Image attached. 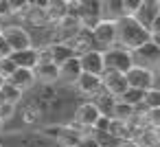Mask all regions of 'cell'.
<instances>
[{
	"instance_id": "18",
	"label": "cell",
	"mask_w": 160,
	"mask_h": 147,
	"mask_svg": "<svg viewBox=\"0 0 160 147\" xmlns=\"http://www.w3.org/2000/svg\"><path fill=\"white\" fill-rule=\"evenodd\" d=\"M11 62L18 66V68H29L33 70L40 62V51L35 46L27 48V51H18V53H11Z\"/></svg>"
},
{
	"instance_id": "39",
	"label": "cell",
	"mask_w": 160,
	"mask_h": 147,
	"mask_svg": "<svg viewBox=\"0 0 160 147\" xmlns=\"http://www.w3.org/2000/svg\"><path fill=\"white\" fill-rule=\"evenodd\" d=\"M5 84H7V81H5V79H2V77H0V88H2V86H5Z\"/></svg>"
},
{
	"instance_id": "26",
	"label": "cell",
	"mask_w": 160,
	"mask_h": 147,
	"mask_svg": "<svg viewBox=\"0 0 160 147\" xmlns=\"http://www.w3.org/2000/svg\"><path fill=\"white\" fill-rule=\"evenodd\" d=\"M142 119H145V125H147L149 129H158V127H160V108L142 110Z\"/></svg>"
},
{
	"instance_id": "25",
	"label": "cell",
	"mask_w": 160,
	"mask_h": 147,
	"mask_svg": "<svg viewBox=\"0 0 160 147\" xmlns=\"http://www.w3.org/2000/svg\"><path fill=\"white\" fill-rule=\"evenodd\" d=\"M153 108H160V92L149 88L142 97V110H153Z\"/></svg>"
},
{
	"instance_id": "20",
	"label": "cell",
	"mask_w": 160,
	"mask_h": 147,
	"mask_svg": "<svg viewBox=\"0 0 160 147\" xmlns=\"http://www.w3.org/2000/svg\"><path fill=\"white\" fill-rule=\"evenodd\" d=\"M134 116H136V110H134L132 105L121 103V101L116 99V103H114V108H112V112H110V119H112V121H118V123H129V121H134Z\"/></svg>"
},
{
	"instance_id": "9",
	"label": "cell",
	"mask_w": 160,
	"mask_h": 147,
	"mask_svg": "<svg viewBox=\"0 0 160 147\" xmlns=\"http://www.w3.org/2000/svg\"><path fill=\"white\" fill-rule=\"evenodd\" d=\"M75 92L86 97V101H92L97 94L103 92V79L97 77V75H88V73H81V77L77 79L75 84Z\"/></svg>"
},
{
	"instance_id": "28",
	"label": "cell",
	"mask_w": 160,
	"mask_h": 147,
	"mask_svg": "<svg viewBox=\"0 0 160 147\" xmlns=\"http://www.w3.org/2000/svg\"><path fill=\"white\" fill-rule=\"evenodd\" d=\"M140 7V0H121V9H123V18H134L136 11Z\"/></svg>"
},
{
	"instance_id": "34",
	"label": "cell",
	"mask_w": 160,
	"mask_h": 147,
	"mask_svg": "<svg viewBox=\"0 0 160 147\" xmlns=\"http://www.w3.org/2000/svg\"><path fill=\"white\" fill-rule=\"evenodd\" d=\"M149 33H151V38H153V35H160V13H158V18L153 20V24H151Z\"/></svg>"
},
{
	"instance_id": "40",
	"label": "cell",
	"mask_w": 160,
	"mask_h": 147,
	"mask_svg": "<svg viewBox=\"0 0 160 147\" xmlns=\"http://www.w3.org/2000/svg\"><path fill=\"white\" fill-rule=\"evenodd\" d=\"M2 127H5V123H2V121H0V132H2Z\"/></svg>"
},
{
	"instance_id": "35",
	"label": "cell",
	"mask_w": 160,
	"mask_h": 147,
	"mask_svg": "<svg viewBox=\"0 0 160 147\" xmlns=\"http://www.w3.org/2000/svg\"><path fill=\"white\" fill-rule=\"evenodd\" d=\"M118 147H140V145H138L136 140H123V143H121Z\"/></svg>"
},
{
	"instance_id": "38",
	"label": "cell",
	"mask_w": 160,
	"mask_h": 147,
	"mask_svg": "<svg viewBox=\"0 0 160 147\" xmlns=\"http://www.w3.org/2000/svg\"><path fill=\"white\" fill-rule=\"evenodd\" d=\"M156 136H158V145H160V127L156 129Z\"/></svg>"
},
{
	"instance_id": "43",
	"label": "cell",
	"mask_w": 160,
	"mask_h": 147,
	"mask_svg": "<svg viewBox=\"0 0 160 147\" xmlns=\"http://www.w3.org/2000/svg\"><path fill=\"white\" fill-rule=\"evenodd\" d=\"M158 5H160V0H158Z\"/></svg>"
},
{
	"instance_id": "8",
	"label": "cell",
	"mask_w": 160,
	"mask_h": 147,
	"mask_svg": "<svg viewBox=\"0 0 160 147\" xmlns=\"http://www.w3.org/2000/svg\"><path fill=\"white\" fill-rule=\"evenodd\" d=\"M92 38H94V44L101 46L103 51L116 46V42H118V29H116V22H112V20H101V22L92 29Z\"/></svg>"
},
{
	"instance_id": "12",
	"label": "cell",
	"mask_w": 160,
	"mask_h": 147,
	"mask_svg": "<svg viewBox=\"0 0 160 147\" xmlns=\"http://www.w3.org/2000/svg\"><path fill=\"white\" fill-rule=\"evenodd\" d=\"M79 62H81V70L88 73V75H97V77H101V75L105 73V68H103V53H101L99 48L79 55Z\"/></svg>"
},
{
	"instance_id": "36",
	"label": "cell",
	"mask_w": 160,
	"mask_h": 147,
	"mask_svg": "<svg viewBox=\"0 0 160 147\" xmlns=\"http://www.w3.org/2000/svg\"><path fill=\"white\" fill-rule=\"evenodd\" d=\"M5 103H7V101H5V97H2V92H0V108H2Z\"/></svg>"
},
{
	"instance_id": "23",
	"label": "cell",
	"mask_w": 160,
	"mask_h": 147,
	"mask_svg": "<svg viewBox=\"0 0 160 147\" xmlns=\"http://www.w3.org/2000/svg\"><path fill=\"white\" fill-rule=\"evenodd\" d=\"M92 103L99 108V112H101L103 116H110V112H112V108H114L116 99H114V97H110L108 92H101V94H97V97L92 99Z\"/></svg>"
},
{
	"instance_id": "41",
	"label": "cell",
	"mask_w": 160,
	"mask_h": 147,
	"mask_svg": "<svg viewBox=\"0 0 160 147\" xmlns=\"http://www.w3.org/2000/svg\"><path fill=\"white\" fill-rule=\"evenodd\" d=\"M0 35H2V27H0Z\"/></svg>"
},
{
	"instance_id": "10",
	"label": "cell",
	"mask_w": 160,
	"mask_h": 147,
	"mask_svg": "<svg viewBox=\"0 0 160 147\" xmlns=\"http://www.w3.org/2000/svg\"><path fill=\"white\" fill-rule=\"evenodd\" d=\"M101 79H103V92H108L114 99H121L129 88L127 79H125V73H103Z\"/></svg>"
},
{
	"instance_id": "15",
	"label": "cell",
	"mask_w": 160,
	"mask_h": 147,
	"mask_svg": "<svg viewBox=\"0 0 160 147\" xmlns=\"http://www.w3.org/2000/svg\"><path fill=\"white\" fill-rule=\"evenodd\" d=\"M68 46H70V51L79 57V55H83V53H88V51H94L97 48V44H94V38H92V31H88V29H81L72 40H68L66 42Z\"/></svg>"
},
{
	"instance_id": "22",
	"label": "cell",
	"mask_w": 160,
	"mask_h": 147,
	"mask_svg": "<svg viewBox=\"0 0 160 147\" xmlns=\"http://www.w3.org/2000/svg\"><path fill=\"white\" fill-rule=\"evenodd\" d=\"M142 97H145V92L142 90H134V88H127V92L118 99L121 103H127V105H132L134 110H142Z\"/></svg>"
},
{
	"instance_id": "11",
	"label": "cell",
	"mask_w": 160,
	"mask_h": 147,
	"mask_svg": "<svg viewBox=\"0 0 160 147\" xmlns=\"http://www.w3.org/2000/svg\"><path fill=\"white\" fill-rule=\"evenodd\" d=\"M125 79H127V86L134 88V90H142V92H147V90L151 88V70H149V68L132 66V68L125 73Z\"/></svg>"
},
{
	"instance_id": "24",
	"label": "cell",
	"mask_w": 160,
	"mask_h": 147,
	"mask_svg": "<svg viewBox=\"0 0 160 147\" xmlns=\"http://www.w3.org/2000/svg\"><path fill=\"white\" fill-rule=\"evenodd\" d=\"M140 147H160L158 145V136H156V129H149V127H145V129H140V134L134 138Z\"/></svg>"
},
{
	"instance_id": "32",
	"label": "cell",
	"mask_w": 160,
	"mask_h": 147,
	"mask_svg": "<svg viewBox=\"0 0 160 147\" xmlns=\"http://www.w3.org/2000/svg\"><path fill=\"white\" fill-rule=\"evenodd\" d=\"M77 147H99V145H97V140L88 134V136H83V138L79 140V145H77Z\"/></svg>"
},
{
	"instance_id": "3",
	"label": "cell",
	"mask_w": 160,
	"mask_h": 147,
	"mask_svg": "<svg viewBox=\"0 0 160 147\" xmlns=\"http://www.w3.org/2000/svg\"><path fill=\"white\" fill-rule=\"evenodd\" d=\"M101 53H103V68H105V73H127L134 66L132 51H127V48H123L118 44L112 46V48H105Z\"/></svg>"
},
{
	"instance_id": "31",
	"label": "cell",
	"mask_w": 160,
	"mask_h": 147,
	"mask_svg": "<svg viewBox=\"0 0 160 147\" xmlns=\"http://www.w3.org/2000/svg\"><path fill=\"white\" fill-rule=\"evenodd\" d=\"M151 88L160 92V66L151 70Z\"/></svg>"
},
{
	"instance_id": "1",
	"label": "cell",
	"mask_w": 160,
	"mask_h": 147,
	"mask_svg": "<svg viewBox=\"0 0 160 147\" xmlns=\"http://www.w3.org/2000/svg\"><path fill=\"white\" fill-rule=\"evenodd\" d=\"M20 108V119L27 125H38V123H53V125H64L68 123L66 119L72 116L75 108L79 105L75 101V92L62 86H42L33 88L29 97L22 99Z\"/></svg>"
},
{
	"instance_id": "14",
	"label": "cell",
	"mask_w": 160,
	"mask_h": 147,
	"mask_svg": "<svg viewBox=\"0 0 160 147\" xmlns=\"http://www.w3.org/2000/svg\"><path fill=\"white\" fill-rule=\"evenodd\" d=\"M158 13H160L158 0H140V7H138L134 20L140 22L145 29H151V24H153V20L158 18Z\"/></svg>"
},
{
	"instance_id": "27",
	"label": "cell",
	"mask_w": 160,
	"mask_h": 147,
	"mask_svg": "<svg viewBox=\"0 0 160 147\" xmlns=\"http://www.w3.org/2000/svg\"><path fill=\"white\" fill-rule=\"evenodd\" d=\"M16 70H18V66L11 62V57H2V59H0V77H2L5 81H9Z\"/></svg>"
},
{
	"instance_id": "4",
	"label": "cell",
	"mask_w": 160,
	"mask_h": 147,
	"mask_svg": "<svg viewBox=\"0 0 160 147\" xmlns=\"http://www.w3.org/2000/svg\"><path fill=\"white\" fill-rule=\"evenodd\" d=\"M13 143L18 147H59V143L44 129V127H38V129H24L20 134H13L11 136Z\"/></svg>"
},
{
	"instance_id": "16",
	"label": "cell",
	"mask_w": 160,
	"mask_h": 147,
	"mask_svg": "<svg viewBox=\"0 0 160 147\" xmlns=\"http://www.w3.org/2000/svg\"><path fill=\"white\" fill-rule=\"evenodd\" d=\"M81 62H79V57H70L68 62H64L62 66H59V81L62 84H66V86H75L77 84V79L81 77Z\"/></svg>"
},
{
	"instance_id": "30",
	"label": "cell",
	"mask_w": 160,
	"mask_h": 147,
	"mask_svg": "<svg viewBox=\"0 0 160 147\" xmlns=\"http://www.w3.org/2000/svg\"><path fill=\"white\" fill-rule=\"evenodd\" d=\"M110 123H112V119L110 116H99V121L94 123V127H92V132H108L110 129Z\"/></svg>"
},
{
	"instance_id": "29",
	"label": "cell",
	"mask_w": 160,
	"mask_h": 147,
	"mask_svg": "<svg viewBox=\"0 0 160 147\" xmlns=\"http://www.w3.org/2000/svg\"><path fill=\"white\" fill-rule=\"evenodd\" d=\"M16 112H18V108H16V105H11V103H5L2 108H0V121H2V123L11 121V119L16 116Z\"/></svg>"
},
{
	"instance_id": "17",
	"label": "cell",
	"mask_w": 160,
	"mask_h": 147,
	"mask_svg": "<svg viewBox=\"0 0 160 147\" xmlns=\"http://www.w3.org/2000/svg\"><path fill=\"white\" fill-rule=\"evenodd\" d=\"M44 51H46L48 59H51L53 64H57V66H62V64L68 62L70 57H77V55L70 51V46H68V44H62V42H48V44L44 46Z\"/></svg>"
},
{
	"instance_id": "33",
	"label": "cell",
	"mask_w": 160,
	"mask_h": 147,
	"mask_svg": "<svg viewBox=\"0 0 160 147\" xmlns=\"http://www.w3.org/2000/svg\"><path fill=\"white\" fill-rule=\"evenodd\" d=\"M11 16V5L9 3H0V18H7Z\"/></svg>"
},
{
	"instance_id": "42",
	"label": "cell",
	"mask_w": 160,
	"mask_h": 147,
	"mask_svg": "<svg viewBox=\"0 0 160 147\" xmlns=\"http://www.w3.org/2000/svg\"><path fill=\"white\" fill-rule=\"evenodd\" d=\"M0 147H5V145H2V143H0Z\"/></svg>"
},
{
	"instance_id": "7",
	"label": "cell",
	"mask_w": 160,
	"mask_h": 147,
	"mask_svg": "<svg viewBox=\"0 0 160 147\" xmlns=\"http://www.w3.org/2000/svg\"><path fill=\"white\" fill-rule=\"evenodd\" d=\"M132 59H134V66H142V68H158L160 66V46L151 40L142 46H138L136 51H132Z\"/></svg>"
},
{
	"instance_id": "6",
	"label": "cell",
	"mask_w": 160,
	"mask_h": 147,
	"mask_svg": "<svg viewBox=\"0 0 160 147\" xmlns=\"http://www.w3.org/2000/svg\"><path fill=\"white\" fill-rule=\"evenodd\" d=\"M99 116H101V112H99V108H97L92 101H81V103L75 108L70 123L77 125L79 129H83L86 134H90L92 127H94V123L99 121Z\"/></svg>"
},
{
	"instance_id": "13",
	"label": "cell",
	"mask_w": 160,
	"mask_h": 147,
	"mask_svg": "<svg viewBox=\"0 0 160 147\" xmlns=\"http://www.w3.org/2000/svg\"><path fill=\"white\" fill-rule=\"evenodd\" d=\"M33 73H35V81H40L42 86L59 84V66L53 64V62H38Z\"/></svg>"
},
{
	"instance_id": "37",
	"label": "cell",
	"mask_w": 160,
	"mask_h": 147,
	"mask_svg": "<svg viewBox=\"0 0 160 147\" xmlns=\"http://www.w3.org/2000/svg\"><path fill=\"white\" fill-rule=\"evenodd\" d=\"M151 40H153V42H156V44H158V46H160V35H153V38H151Z\"/></svg>"
},
{
	"instance_id": "21",
	"label": "cell",
	"mask_w": 160,
	"mask_h": 147,
	"mask_svg": "<svg viewBox=\"0 0 160 147\" xmlns=\"http://www.w3.org/2000/svg\"><path fill=\"white\" fill-rule=\"evenodd\" d=\"M0 92H2V97H5L7 103H11V105H16V108H18V105L22 103V99H24V92H22L20 88H16L13 84H9V81L0 88Z\"/></svg>"
},
{
	"instance_id": "19",
	"label": "cell",
	"mask_w": 160,
	"mask_h": 147,
	"mask_svg": "<svg viewBox=\"0 0 160 147\" xmlns=\"http://www.w3.org/2000/svg\"><path fill=\"white\" fill-rule=\"evenodd\" d=\"M9 84H13L16 88H20L22 92H31L35 88V73L29 68H18L13 73V77L9 79Z\"/></svg>"
},
{
	"instance_id": "2",
	"label": "cell",
	"mask_w": 160,
	"mask_h": 147,
	"mask_svg": "<svg viewBox=\"0 0 160 147\" xmlns=\"http://www.w3.org/2000/svg\"><path fill=\"white\" fill-rule=\"evenodd\" d=\"M116 29H118V42L116 44L123 46V48H127V51H136L138 46L151 42L149 29H145L134 18H121L116 22Z\"/></svg>"
},
{
	"instance_id": "5",
	"label": "cell",
	"mask_w": 160,
	"mask_h": 147,
	"mask_svg": "<svg viewBox=\"0 0 160 147\" xmlns=\"http://www.w3.org/2000/svg\"><path fill=\"white\" fill-rule=\"evenodd\" d=\"M2 40L7 42V46L11 48V53L27 51V48L33 46L31 33L22 24H7V27H2Z\"/></svg>"
}]
</instances>
